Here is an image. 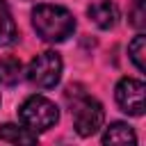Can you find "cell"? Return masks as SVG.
I'll return each mask as SVG.
<instances>
[{
  "label": "cell",
  "mask_w": 146,
  "mask_h": 146,
  "mask_svg": "<svg viewBox=\"0 0 146 146\" xmlns=\"http://www.w3.org/2000/svg\"><path fill=\"white\" fill-rule=\"evenodd\" d=\"M32 25L41 39L52 43L68 39L75 30V21L71 11L57 5H36L32 11Z\"/></svg>",
  "instance_id": "6da1fadb"
},
{
  "label": "cell",
  "mask_w": 146,
  "mask_h": 146,
  "mask_svg": "<svg viewBox=\"0 0 146 146\" xmlns=\"http://www.w3.org/2000/svg\"><path fill=\"white\" fill-rule=\"evenodd\" d=\"M18 119L21 123L32 130V132H43L48 128H52L59 119V110L52 100L43 98V96H30L21 110H18Z\"/></svg>",
  "instance_id": "7a4b0ae2"
},
{
  "label": "cell",
  "mask_w": 146,
  "mask_h": 146,
  "mask_svg": "<svg viewBox=\"0 0 146 146\" xmlns=\"http://www.w3.org/2000/svg\"><path fill=\"white\" fill-rule=\"evenodd\" d=\"M25 75L36 89H50L62 78V57L57 52H50V50L41 52L30 62Z\"/></svg>",
  "instance_id": "3957f363"
},
{
  "label": "cell",
  "mask_w": 146,
  "mask_h": 146,
  "mask_svg": "<svg viewBox=\"0 0 146 146\" xmlns=\"http://www.w3.org/2000/svg\"><path fill=\"white\" fill-rule=\"evenodd\" d=\"M71 114H73L75 132L80 137H89V135L98 132L100 125H103V119H105L100 103L94 100V98H89V96H80L78 100H73Z\"/></svg>",
  "instance_id": "277c9868"
},
{
  "label": "cell",
  "mask_w": 146,
  "mask_h": 146,
  "mask_svg": "<svg viewBox=\"0 0 146 146\" xmlns=\"http://www.w3.org/2000/svg\"><path fill=\"white\" fill-rule=\"evenodd\" d=\"M116 103L123 112L132 114V116H141L144 110H146V87L141 80H135V78H123L119 84H116Z\"/></svg>",
  "instance_id": "5b68a950"
},
{
  "label": "cell",
  "mask_w": 146,
  "mask_h": 146,
  "mask_svg": "<svg viewBox=\"0 0 146 146\" xmlns=\"http://www.w3.org/2000/svg\"><path fill=\"white\" fill-rule=\"evenodd\" d=\"M87 11H89V18H91L100 30H110V27H114L116 21H119V9H116V5L110 2V0H96V2L89 5Z\"/></svg>",
  "instance_id": "8992f818"
},
{
  "label": "cell",
  "mask_w": 146,
  "mask_h": 146,
  "mask_svg": "<svg viewBox=\"0 0 146 146\" xmlns=\"http://www.w3.org/2000/svg\"><path fill=\"white\" fill-rule=\"evenodd\" d=\"M137 141V135L132 132V128L128 123H110L107 130L103 132V144H135Z\"/></svg>",
  "instance_id": "52a82bcc"
},
{
  "label": "cell",
  "mask_w": 146,
  "mask_h": 146,
  "mask_svg": "<svg viewBox=\"0 0 146 146\" xmlns=\"http://www.w3.org/2000/svg\"><path fill=\"white\" fill-rule=\"evenodd\" d=\"M18 39L16 23L11 18V11L5 0H0V46H11Z\"/></svg>",
  "instance_id": "ba28073f"
},
{
  "label": "cell",
  "mask_w": 146,
  "mask_h": 146,
  "mask_svg": "<svg viewBox=\"0 0 146 146\" xmlns=\"http://www.w3.org/2000/svg\"><path fill=\"white\" fill-rule=\"evenodd\" d=\"M0 139L9 141V144H34L36 141V132L27 130V128H18L11 123L0 125Z\"/></svg>",
  "instance_id": "9c48e42d"
},
{
  "label": "cell",
  "mask_w": 146,
  "mask_h": 146,
  "mask_svg": "<svg viewBox=\"0 0 146 146\" xmlns=\"http://www.w3.org/2000/svg\"><path fill=\"white\" fill-rule=\"evenodd\" d=\"M23 78V64L16 57H2L0 59V84H16Z\"/></svg>",
  "instance_id": "30bf717a"
},
{
  "label": "cell",
  "mask_w": 146,
  "mask_h": 146,
  "mask_svg": "<svg viewBox=\"0 0 146 146\" xmlns=\"http://www.w3.org/2000/svg\"><path fill=\"white\" fill-rule=\"evenodd\" d=\"M128 52H130V59H132V64L137 66V71H146V36L144 34H137L132 41H130V46H128Z\"/></svg>",
  "instance_id": "8fae6325"
},
{
  "label": "cell",
  "mask_w": 146,
  "mask_h": 146,
  "mask_svg": "<svg viewBox=\"0 0 146 146\" xmlns=\"http://www.w3.org/2000/svg\"><path fill=\"white\" fill-rule=\"evenodd\" d=\"M130 23H132L137 30H141V27L146 25V9H144V0H135V5H132V9H130Z\"/></svg>",
  "instance_id": "7c38bea8"
}]
</instances>
